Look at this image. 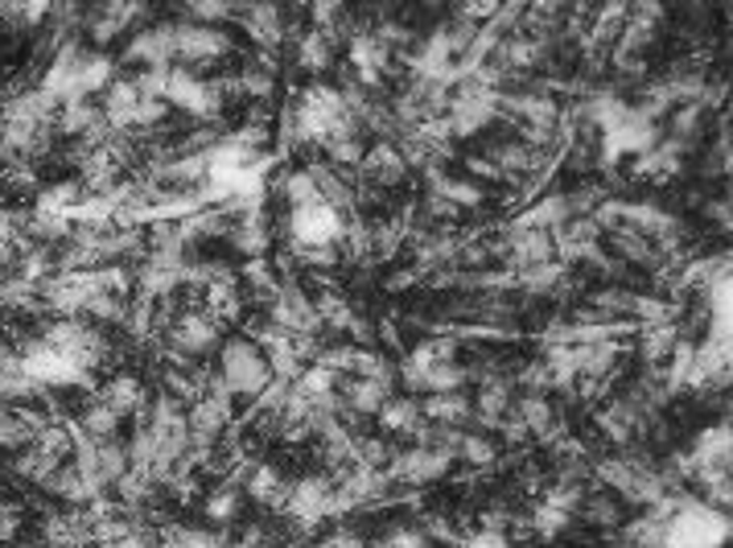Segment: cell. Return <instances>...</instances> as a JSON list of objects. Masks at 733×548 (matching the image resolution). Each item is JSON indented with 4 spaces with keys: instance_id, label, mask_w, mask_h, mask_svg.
I'll use <instances>...</instances> for the list:
<instances>
[{
    "instance_id": "6da1fadb",
    "label": "cell",
    "mask_w": 733,
    "mask_h": 548,
    "mask_svg": "<svg viewBox=\"0 0 733 548\" xmlns=\"http://www.w3.org/2000/svg\"><path fill=\"white\" fill-rule=\"evenodd\" d=\"M730 540V516L708 503L680 499L676 511L664 523V545L659 548H725Z\"/></svg>"
},
{
    "instance_id": "7a4b0ae2",
    "label": "cell",
    "mask_w": 733,
    "mask_h": 548,
    "mask_svg": "<svg viewBox=\"0 0 733 548\" xmlns=\"http://www.w3.org/2000/svg\"><path fill=\"white\" fill-rule=\"evenodd\" d=\"M218 380L232 388L235 397L256 400L272 384L268 355L252 339H227V343L218 346Z\"/></svg>"
},
{
    "instance_id": "3957f363",
    "label": "cell",
    "mask_w": 733,
    "mask_h": 548,
    "mask_svg": "<svg viewBox=\"0 0 733 548\" xmlns=\"http://www.w3.org/2000/svg\"><path fill=\"white\" fill-rule=\"evenodd\" d=\"M46 343L62 351L67 359H75L82 371H96L104 359H108V339H104V330L96 322H87V317H58L46 326L41 334Z\"/></svg>"
},
{
    "instance_id": "277c9868",
    "label": "cell",
    "mask_w": 733,
    "mask_h": 548,
    "mask_svg": "<svg viewBox=\"0 0 733 548\" xmlns=\"http://www.w3.org/2000/svg\"><path fill=\"white\" fill-rule=\"evenodd\" d=\"M499 96L495 87H482V82H458V91L449 96V108H446V124L453 140H466L482 133L495 116H499Z\"/></svg>"
},
{
    "instance_id": "5b68a950",
    "label": "cell",
    "mask_w": 733,
    "mask_h": 548,
    "mask_svg": "<svg viewBox=\"0 0 733 548\" xmlns=\"http://www.w3.org/2000/svg\"><path fill=\"white\" fill-rule=\"evenodd\" d=\"M602 165H618L623 157H643V153H652L664 133H659V124L652 116H643L638 108H626V116L614 128L602 133Z\"/></svg>"
},
{
    "instance_id": "8992f818",
    "label": "cell",
    "mask_w": 733,
    "mask_h": 548,
    "mask_svg": "<svg viewBox=\"0 0 733 548\" xmlns=\"http://www.w3.org/2000/svg\"><path fill=\"white\" fill-rule=\"evenodd\" d=\"M165 104L190 111V116H198V120H215L227 99H223L215 79H203L198 70H186V67H169V79H165Z\"/></svg>"
},
{
    "instance_id": "52a82bcc",
    "label": "cell",
    "mask_w": 733,
    "mask_h": 548,
    "mask_svg": "<svg viewBox=\"0 0 733 548\" xmlns=\"http://www.w3.org/2000/svg\"><path fill=\"white\" fill-rule=\"evenodd\" d=\"M21 368H26V375L38 388H87L91 384V371H82L75 359L55 351L46 339H38V343H29L26 351H21Z\"/></svg>"
},
{
    "instance_id": "ba28073f",
    "label": "cell",
    "mask_w": 733,
    "mask_h": 548,
    "mask_svg": "<svg viewBox=\"0 0 733 548\" xmlns=\"http://www.w3.org/2000/svg\"><path fill=\"white\" fill-rule=\"evenodd\" d=\"M342 232H346V215H339L334 206L313 203L305 211H293L289 215V239L297 252H310V247H339Z\"/></svg>"
},
{
    "instance_id": "9c48e42d",
    "label": "cell",
    "mask_w": 733,
    "mask_h": 548,
    "mask_svg": "<svg viewBox=\"0 0 733 548\" xmlns=\"http://www.w3.org/2000/svg\"><path fill=\"white\" fill-rule=\"evenodd\" d=\"M169 26H174V62H186V70L211 67L232 55V38L218 26H194V21H169Z\"/></svg>"
},
{
    "instance_id": "30bf717a",
    "label": "cell",
    "mask_w": 733,
    "mask_h": 548,
    "mask_svg": "<svg viewBox=\"0 0 733 548\" xmlns=\"http://www.w3.org/2000/svg\"><path fill=\"white\" fill-rule=\"evenodd\" d=\"M453 470V453L441 450V446H408V450L392 453L388 462V479L392 482H408V487H424V482L446 479Z\"/></svg>"
},
{
    "instance_id": "8fae6325",
    "label": "cell",
    "mask_w": 733,
    "mask_h": 548,
    "mask_svg": "<svg viewBox=\"0 0 733 548\" xmlns=\"http://www.w3.org/2000/svg\"><path fill=\"white\" fill-rule=\"evenodd\" d=\"M330 503H334V482L326 474H305V479L289 482L285 516L301 528H317L330 520Z\"/></svg>"
},
{
    "instance_id": "7c38bea8",
    "label": "cell",
    "mask_w": 733,
    "mask_h": 548,
    "mask_svg": "<svg viewBox=\"0 0 733 548\" xmlns=\"http://www.w3.org/2000/svg\"><path fill=\"white\" fill-rule=\"evenodd\" d=\"M218 343H223V326H218L206 310H186V314H177L174 326H169V346L182 351L186 359L206 355V351Z\"/></svg>"
},
{
    "instance_id": "4fadbf2b",
    "label": "cell",
    "mask_w": 733,
    "mask_h": 548,
    "mask_svg": "<svg viewBox=\"0 0 733 548\" xmlns=\"http://www.w3.org/2000/svg\"><path fill=\"white\" fill-rule=\"evenodd\" d=\"M268 322L285 334H322L317 314H313V297H305L297 285H281V293L268 302Z\"/></svg>"
},
{
    "instance_id": "5bb4252c",
    "label": "cell",
    "mask_w": 733,
    "mask_h": 548,
    "mask_svg": "<svg viewBox=\"0 0 733 548\" xmlns=\"http://www.w3.org/2000/svg\"><path fill=\"white\" fill-rule=\"evenodd\" d=\"M124 62H136L145 70L174 67V26H153L133 33V41L124 46Z\"/></svg>"
},
{
    "instance_id": "9a60e30c",
    "label": "cell",
    "mask_w": 733,
    "mask_h": 548,
    "mask_svg": "<svg viewBox=\"0 0 733 548\" xmlns=\"http://www.w3.org/2000/svg\"><path fill=\"white\" fill-rule=\"evenodd\" d=\"M441 363H458V339L453 334H433V339H424V343L412 346V355L400 363V380L408 388H417L429 368H441Z\"/></svg>"
},
{
    "instance_id": "2e32d148",
    "label": "cell",
    "mask_w": 733,
    "mask_h": 548,
    "mask_svg": "<svg viewBox=\"0 0 733 548\" xmlns=\"http://www.w3.org/2000/svg\"><path fill=\"white\" fill-rule=\"evenodd\" d=\"M573 219L569 194H544L540 203L524 206L516 219H511V232H560L565 223Z\"/></svg>"
},
{
    "instance_id": "e0dca14e",
    "label": "cell",
    "mask_w": 733,
    "mask_h": 548,
    "mask_svg": "<svg viewBox=\"0 0 733 548\" xmlns=\"http://www.w3.org/2000/svg\"><path fill=\"white\" fill-rule=\"evenodd\" d=\"M359 178L371 182V186H395V182L408 178V162L400 145L395 140H380V145H371L363 153V162H359Z\"/></svg>"
},
{
    "instance_id": "ac0fdd59",
    "label": "cell",
    "mask_w": 733,
    "mask_h": 548,
    "mask_svg": "<svg viewBox=\"0 0 733 548\" xmlns=\"http://www.w3.org/2000/svg\"><path fill=\"white\" fill-rule=\"evenodd\" d=\"M136 108H140V87L133 79H116L104 91L99 116H104V124H108L116 137H124V133H136Z\"/></svg>"
},
{
    "instance_id": "d6986e66",
    "label": "cell",
    "mask_w": 733,
    "mask_h": 548,
    "mask_svg": "<svg viewBox=\"0 0 733 548\" xmlns=\"http://www.w3.org/2000/svg\"><path fill=\"white\" fill-rule=\"evenodd\" d=\"M235 17L244 21V33H252L260 50H276L281 41H285V13L268 4V0H260V4H244V9H235Z\"/></svg>"
},
{
    "instance_id": "ffe728a7",
    "label": "cell",
    "mask_w": 733,
    "mask_h": 548,
    "mask_svg": "<svg viewBox=\"0 0 733 548\" xmlns=\"http://www.w3.org/2000/svg\"><path fill=\"white\" fill-rule=\"evenodd\" d=\"M244 495H252L260 508H272V511H285V499H289V482L285 474L272 467V462H252L244 470V479H240Z\"/></svg>"
},
{
    "instance_id": "44dd1931",
    "label": "cell",
    "mask_w": 733,
    "mask_h": 548,
    "mask_svg": "<svg viewBox=\"0 0 733 548\" xmlns=\"http://www.w3.org/2000/svg\"><path fill=\"white\" fill-rule=\"evenodd\" d=\"M99 404H108L116 417H145V409H149V397H145V384L136 380V375H116V380H108V384L96 392Z\"/></svg>"
},
{
    "instance_id": "7402d4cb",
    "label": "cell",
    "mask_w": 733,
    "mask_h": 548,
    "mask_svg": "<svg viewBox=\"0 0 733 548\" xmlns=\"http://www.w3.org/2000/svg\"><path fill=\"white\" fill-rule=\"evenodd\" d=\"M643 412L631 404L626 397H614V400H606L598 409V425H602V433L610 441H618V446H626V441H635L638 438V429H643Z\"/></svg>"
},
{
    "instance_id": "603a6c76",
    "label": "cell",
    "mask_w": 733,
    "mask_h": 548,
    "mask_svg": "<svg viewBox=\"0 0 733 548\" xmlns=\"http://www.w3.org/2000/svg\"><path fill=\"white\" fill-rule=\"evenodd\" d=\"M499 111H511L524 124H544V128H553L560 124V104L557 99L540 96V91H519V96H499Z\"/></svg>"
},
{
    "instance_id": "cb8c5ba5",
    "label": "cell",
    "mask_w": 733,
    "mask_h": 548,
    "mask_svg": "<svg viewBox=\"0 0 733 548\" xmlns=\"http://www.w3.org/2000/svg\"><path fill=\"white\" fill-rule=\"evenodd\" d=\"M684 145L672 137H664L659 145H655L652 153H643V157H635V178H647V182H672L684 169Z\"/></svg>"
},
{
    "instance_id": "d4e9b609",
    "label": "cell",
    "mask_w": 733,
    "mask_h": 548,
    "mask_svg": "<svg viewBox=\"0 0 733 548\" xmlns=\"http://www.w3.org/2000/svg\"><path fill=\"white\" fill-rule=\"evenodd\" d=\"M227 239L232 247H240L247 261H260L264 252H268V219H264V211H240L227 227Z\"/></svg>"
},
{
    "instance_id": "484cf974",
    "label": "cell",
    "mask_w": 733,
    "mask_h": 548,
    "mask_svg": "<svg viewBox=\"0 0 733 548\" xmlns=\"http://www.w3.org/2000/svg\"><path fill=\"white\" fill-rule=\"evenodd\" d=\"M730 450H733L730 421H721V425H708L705 433L693 441L688 458L696 462V470H730Z\"/></svg>"
},
{
    "instance_id": "4316f807",
    "label": "cell",
    "mask_w": 733,
    "mask_h": 548,
    "mask_svg": "<svg viewBox=\"0 0 733 548\" xmlns=\"http://www.w3.org/2000/svg\"><path fill=\"white\" fill-rule=\"evenodd\" d=\"M421 417L437 429H462L475 417V400L466 392H446V397H424Z\"/></svg>"
},
{
    "instance_id": "83f0119b",
    "label": "cell",
    "mask_w": 733,
    "mask_h": 548,
    "mask_svg": "<svg viewBox=\"0 0 733 548\" xmlns=\"http://www.w3.org/2000/svg\"><path fill=\"white\" fill-rule=\"evenodd\" d=\"M380 425L383 433H395V438H421V429H424V417H421V400H412V397H388V404H383L380 412Z\"/></svg>"
},
{
    "instance_id": "f1b7e54d",
    "label": "cell",
    "mask_w": 733,
    "mask_h": 548,
    "mask_svg": "<svg viewBox=\"0 0 733 548\" xmlns=\"http://www.w3.org/2000/svg\"><path fill=\"white\" fill-rule=\"evenodd\" d=\"M198 297H203V310L215 317L218 326H227V322H240V317H244V288H240V281L206 285V288H198Z\"/></svg>"
},
{
    "instance_id": "f546056e",
    "label": "cell",
    "mask_w": 733,
    "mask_h": 548,
    "mask_svg": "<svg viewBox=\"0 0 733 548\" xmlns=\"http://www.w3.org/2000/svg\"><path fill=\"white\" fill-rule=\"evenodd\" d=\"M145 13H149L145 4H128V0H124V4H99L96 13H91V38L96 41L120 38V33H128Z\"/></svg>"
},
{
    "instance_id": "4dcf8cb0",
    "label": "cell",
    "mask_w": 733,
    "mask_h": 548,
    "mask_svg": "<svg viewBox=\"0 0 733 548\" xmlns=\"http://www.w3.org/2000/svg\"><path fill=\"white\" fill-rule=\"evenodd\" d=\"M606 235H610V247L618 252V261L638 264V268H655V264H659V252H655V244L643 232H635V227L618 223V227H610Z\"/></svg>"
},
{
    "instance_id": "1f68e13d",
    "label": "cell",
    "mask_w": 733,
    "mask_h": 548,
    "mask_svg": "<svg viewBox=\"0 0 733 548\" xmlns=\"http://www.w3.org/2000/svg\"><path fill=\"white\" fill-rule=\"evenodd\" d=\"M511 380H482V388H478V400H475V417L482 421L487 429H499V421L511 412Z\"/></svg>"
},
{
    "instance_id": "d6a6232c",
    "label": "cell",
    "mask_w": 733,
    "mask_h": 548,
    "mask_svg": "<svg viewBox=\"0 0 733 548\" xmlns=\"http://www.w3.org/2000/svg\"><path fill=\"white\" fill-rule=\"evenodd\" d=\"M516 285L528 288V293H540V297H560V288L569 285V264L548 261L536 264V268H524V273H516Z\"/></svg>"
},
{
    "instance_id": "836d02e7",
    "label": "cell",
    "mask_w": 733,
    "mask_h": 548,
    "mask_svg": "<svg viewBox=\"0 0 733 548\" xmlns=\"http://www.w3.org/2000/svg\"><path fill=\"white\" fill-rule=\"evenodd\" d=\"M626 108H631V104H626L623 96H614V91H594V96L581 104V120H585V128H594L602 137L606 128H614V124L623 120Z\"/></svg>"
},
{
    "instance_id": "e575fe53",
    "label": "cell",
    "mask_w": 733,
    "mask_h": 548,
    "mask_svg": "<svg viewBox=\"0 0 733 548\" xmlns=\"http://www.w3.org/2000/svg\"><path fill=\"white\" fill-rule=\"evenodd\" d=\"M680 339H684V334H680L676 322H655V326H638V351H643V359H647L652 368L667 363V355L676 351Z\"/></svg>"
},
{
    "instance_id": "d590c367",
    "label": "cell",
    "mask_w": 733,
    "mask_h": 548,
    "mask_svg": "<svg viewBox=\"0 0 733 548\" xmlns=\"http://www.w3.org/2000/svg\"><path fill=\"white\" fill-rule=\"evenodd\" d=\"M388 397H392V388L388 384H375V380H354V384H346V392H342V409L359 412V417H375V412L388 404Z\"/></svg>"
},
{
    "instance_id": "8d00e7d4",
    "label": "cell",
    "mask_w": 733,
    "mask_h": 548,
    "mask_svg": "<svg viewBox=\"0 0 733 548\" xmlns=\"http://www.w3.org/2000/svg\"><path fill=\"white\" fill-rule=\"evenodd\" d=\"M240 511H244V487L235 479H223L215 491L206 495V520L232 523V520H240Z\"/></svg>"
},
{
    "instance_id": "74e56055",
    "label": "cell",
    "mask_w": 733,
    "mask_h": 548,
    "mask_svg": "<svg viewBox=\"0 0 733 548\" xmlns=\"http://www.w3.org/2000/svg\"><path fill=\"white\" fill-rule=\"evenodd\" d=\"M453 458H462L466 467H475V470H490L495 462H499V441L490 438V433H478V429H470V433H462V438H458V450H453Z\"/></svg>"
},
{
    "instance_id": "f35d334b",
    "label": "cell",
    "mask_w": 733,
    "mask_h": 548,
    "mask_svg": "<svg viewBox=\"0 0 733 548\" xmlns=\"http://www.w3.org/2000/svg\"><path fill=\"white\" fill-rule=\"evenodd\" d=\"M511 417H519L528 433H544V429L557 421V412H553V400L540 397V392H524V397L511 400Z\"/></svg>"
},
{
    "instance_id": "ab89813d",
    "label": "cell",
    "mask_w": 733,
    "mask_h": 548,
    "mask_svg": "<svg viewBox=\"0 0 733 548\" xmlns=\"http://www.w3.org/2000/svg\"><path fill=\"white\" fill-rule=\"evenodd\" d=\"M330 62H334V41H330L322 29L310 26L297 38V67L301 70H313V75H317V70H326Z\"/></svg>"
},
{
    "instance_id": "60d3db41",
    "label": "cell",
    "mask_w": 733,
    "mask_h": 548,
    "mask_svg": "<svg viewBox=\"0 0 733 548\" xmlns=\"http://www.w3.org/2000/svg\"><path fill=\"white\" fill-rule=\"evenodd\" d=\"M313 314H317V326L322 330H342V334H351L354 326V305L342 297V293H322V297H313Z\"/></svg>"
},
{
    "instance_id": "b9f144b4",
    "label": "cell",
    "mask_w": 733,
    "mask_h": 548,
    "mask_svg": "<svg viewBox=\"0 0 733 548\" xmlns=\"http://www.w3.org/2000/svg\"><path fill=\"white\" fill-rule=\"evenodd\" d=\"M46 491L58 495V499H67V503H91V499H99V495L87 487V479L79 474V467H75V462L58 467L55 479L46 482Z\"/></svg>"
},
{
    "instance_id": "7bdbcfd3",
    "label": "cell",
    "mask_w": 733,
    "mask_h": 548,
    "mask_svg": "<svg viewBox=\"0 0 733 548\" xmlns=\"http://www.w3.org/2000/svg\"><path fill=\"white\" fill-rule=\"evenodd\" d=\"M581 511H585V520L594 523V528H618V523H623V499L610 495V491L585 495Z\"/></svg>"
},
{
    "instance_id": "ee69618b",
    "label": "cell",
    "mask_w": 733,
    "mask_h": 548,
    "mask_svg": "<svg viewBox=\"0 0 733 548\" xmlns=\"http://www.w3.org/2000/svg\"><path fill=\"white\" fill-rule=\"evenodd\" d=\"M281 198H285L293 211H305V206L322 203V194H317V182L310 178V169H289L285 178H281Z\"/></svg>"
},
{
    "instance_id": "f6af8a7d",
    "label": "cell",
    "mask_w": 733,
    "mask_h": 548,
    "mask_svg": "<svg viewBox=\"0 0 733 548\" xmlns=\"http://www.w3.org/2000/svg\"><path fill=\"white\" fill-rule=\"evenodd\" d=\"M116 429H120V417H116V412H111L108 404L91 400V404L82 409L79 433H87L91 441H116Z\"/></svg>"
},
{
    "instance_id": "bcb514c9",
    "label": "cell",
    "mask_w": 733,
    "mask_h": 548,
    "mask_svg": "<svg viewBox=\"0 0 733 548\" xmlns=\"http://www.w3.org/2000/svg\"><path fill=\"white\" fill-rule=\"evenodd\" d=\"M157 548H227V536L211 532V528H182V523H174V528H165Z\"/></svg>"
},
{
    "instance_id": "7dc6e473",
    "label": "cell",
    "mask_w": 733,
    "mask_h": 548,
    "mask_svg": "<svg viewBox=\"0 0 733 548\" xmlns=\"http://www.w3.org/2000/svg\"><path fill=\"white\" fill-rule=\"evenodd\" d=\"M705 111L708 108H701V104H680L676 116H672V124H667V128H672L667 137L680 140V145L688 149V145L701 137V128H705Z\"/></svg>"
},
{
    "instance_id": "c3c4849f",
    "label": "cell",
    "mask_w": 733,
    "mask_h": 548,
    "mask_svg": "<svg viewBox=\"0 0 733 548\" xmlns=\"http://www.w3.org/2000/svg\"><path fill=\"white\" fill-rule=\"evenodd\" d=\"M58 467H67V462H58V458H50V453H41L38 446H29V450L17 453V474H21V479L41 482V487L55 479Z\"/></svg>"
},
{
    "instance_id": "681fc988",
    "label": "cell",
    "mask_w": 733,
    "mask_h": 548,
    "mask_svg": "<svg viewBox=\"0 0 733 548\" xmlns=\"http://www.w3.org/2000/svg\"><path fill=\"white\" fill-rule=\"evenodd\" d=\"M235 79H240V96H244V99H256V104H264V99L276 96V75H268V70L240 67V70H235Z\"/></svg>"
},
{
    "instance_id": "f907efd6",
    "label": "cell",
    "mask_w": 733,
    "mask_h": 548,
    "mask_svg": "<svg viewBox=\"0 0 733 548\" xmlns=\"http://www.w3.org/2000/svg\"><path fill=\"white\" fill-rule=\"evenodd\" d=\"M244 276H247V285H252V293H256L260 302H272V297L281 293V281H276V273H272V264L264 261V256H260V261H247Z\"/></svg>"
},
{
    "instance_id": "816d5d0a",
    "label": "cell",
    "mask_w": 733,
    "mask_h": 548,
    "mask_svg": "<svg viewBox=\"0 0 733 548\" xmlns=\"http://www.w3.org/2000/svg\"><path fill=\"white\" fill-rule=\"evenodd\" d=\"M157 482L149 474H140V470H128L120 482H116V491H120V503L124 508H140V503H149V495Z\"/></svg>"
},
{
    "instance_id": "f5cc1de1",
    "label": "cell",
    "mask_w": 733,
    "mask_h": 548,
    "mask_svg": "<svg viewBox=\"0 0 733 548\" xmlns=\"http://www.w3.org/2000/svg\"><path fill=\"white\" fill-rule=\"evenodd\" d=\"M227 17H235V4H223V0H194L186 9V21H194V26H218Z\"/></svg>"
},
{
    "instance_id": "db71d44e",
    "label": "cell",
    "mask_w": 733,
    "mask_h": 548,
    "mask_svg": "<svg viewBox=\"0 0 733 548\" xmlns=\"http://www.w3.org/2000/svg\"><path fill=\"white\" fill-rule=\"evenodd\" d=\"M383 548H433V545H429V536L417 523H395V528L383 532Z\"/></svg>"
},
{
    "instance_id": "11a10c76",
    "label": "cell",
    "mask_w": 733,
    "mask_h": 548,
    "mask_svg": "<svg viewBox=\"0 0 733 548\" xmlns=\"http://www.w3.org/2000/svg\"><path fill=\"white\" fill-rule=\"evenodd\" d=\"M227 548H272V536L264 523H247V528H240V536H235Z\"/></svg>"
},
{
    "instance_id": "9f6ffc18",
    "label": "cell",
    "mask_w": 733,
    "mask_h": 548,
    "mask_svg": "<svg viewBox=\"0 0 733 548\" xmlns=\"http://www.w3.org/2000/svg\"><path fill=\"white\" fill-rule=\"evenodd\" d=\"M462 548H511V536L507 532H490V528H478L462 540Z\"/></svg>"
},
{
    "instance_id": "6f0895ef",
    "label": "cell",
    "mask_w": 733,
    "mask_h": 548,
    "mask_svg": "<svg viewBox=\"0 0 733 548\" xmlns=\"http://www.w3.org/2000/svg\"><path fill=\"white\" fill-rule=\"evenodd\" d=\"M466 169H470V182H475V178H495V182H499L502 178V169L490 162V157H470V162H466Z\"/></svg>"
},
{
    "instance_id": "680465c9",
    "label": "cell",
    "mask_w": 733,
    "mask_h": 548,
    "mask_svg": "<svg viewBox=\"0 0 733 548\" xmlns=\"http://www.w3.org/2000/svg\"><path fill=\"white\" fill-rule=\"evenodd\" d=\"M705 211H708V219L717 223L721 232H730L733 215H730V203H725V198H708V203H705Z\"/></svg>"
},
{
    "instance_id": "91938a15",
    "label": "cell",
    "mask_w": 733,
    "mask_h": 548,
    "mask_svg": "<svg viewBox=\"0 0 733 548\" xmlns=\"http://www.w3.org/2000/svg\"><path fill=\"white\" fill-rule=\"evenodd\" d=\"M421 276H424V273L417 268V264H412V268H400V273L388 276V288H408V285H417Z\"/></svg>"
},
{
    "instance_id": "94428289",
    "label": "cell",
    "mask_w": 733,
    "mask_h": 548,
    "mask_svg": "<svg viewBox=\"0 0 733 548\" xmlns=\"http://www.w3.org/2000/svg\"><path fill=\"white\" fill-rule=\"evenodd\" d=\"M99 548H149V540L140 532H128V536H116V540H104Z\"/></svg>"
}]
</instances>
